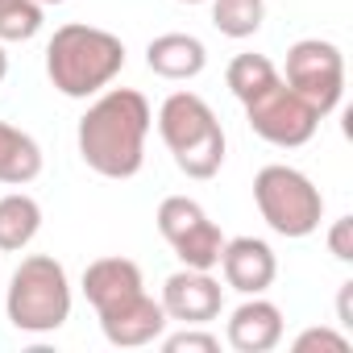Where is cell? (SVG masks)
I'll return each instance as SVG.
<instances>
[{
  "label": "cell",
  "instance_id": "9",
  "mask_svg": "<svg viewBox=\"0 0 353 353\" xmlns=\"http://www.w3.org/2000/svg\"><path fill=\"white\" fill-rule=\"evenodd\" d=\"M158 303H162L166 320H179V324L200 328V324H212V320L221 316L225 291H221V283H216L208 270L183 266V270H174V274L162 283V299H158Z\"/></svg>",
  "mask_w": 353,
  "mask_h": 353
},
{
  "label": "cell",
  "instance_id": "22",
  "mask_svg": "<svg viewBox=\"0 0 353 353\" xmlns=\"http://www.w3.org/2000/svg\"><path fill=\"white\" fill-rule=\"evenodd\" d=\"M328 250H332V258L353 262V216H341V221L328 229Z\"/></svg>",
  "mask_w": 353,
  "mask_h": 353
},
{
  "label": "cell",
  "instance_id": "17",
  "mask_svg": "<svg viewBox=\"0 0 353 353\" xmlns=\"http://www.w3.org/2000/svg\"><path fill=\"white\" fill-rule=\"evenodd\" d=\"M266 21V0H212V26L225 38H254Z\"/></svg>",
  "mask_w": 353,
  "mask_h": 353
},
{
  "label": "cell",
  "instance_id": "2",
  "mask_svg": "<svg viewBox=\"0 0 353 353\" xmlns=\"http://www.w3.org/2000/svg\"><path fill=\"white\" fill-rule=\"evenodd\" d=\"M125 71V42L96 26H59L46 46V75L54 92L71 100L100 96L117 75Z\"/></svg>",
  "mask_w": 353,
  "mask_h": 353
},
{
  "label": "cell",
  "instance_id": "13",
  "mask_svg": "<svg viewBox=\"0 0 353 353\" xmlns=\"http://www.w3.org/2000/svg\"><path fill=\"white\" fill-rule=\"evenodd\" d=\"M229 345L237 353H266L283 341V312L270 303V299H258L250 295L233 316H229V328H225Z\"/></svg>",
  "mask_w": 353,
  "mask_h": 353
},
{
  "label": "cell",
  "instance_id": "10",
  "mask_svg": "<svg viewBox=\"0 0 353 353\" xmlns=\"http://www.w3.org/2000/svg\"><path fill=\"white\" fill-rule=\"evenodd\" d=\"M96 316H100L104 341L117 345V349L150 345V341H158L162 328H166L162 303H158L154 295H145V291H137L133 299H125V303H117V307H108V312H96Z\"/></svg>",
  "mask_w": 353,
  "mask_h": 353
},
{
  "label": "cell",
  "instance_id": "20",
  "mask_svg": "<svg viewBox=\"0 0 353 353\" xmlns=\"http://www.w3.org/2000/svg\"><path fill=\"white\" fill-rule=\"evenodd\" d=\"M162 345H166V353H183V349H188V353H216V349H221V341H216L212 332H196L192 324H188V332H174V336H166Z\"/></svg>",
  "mask_w": 353,
  "mask_h": 353
},
{
  "label": "cell",
  "instance_id": "19",
  "mask_svg": "<svg viewBox=\"0 0 353 353\" xmlns=\"http://www.w3.org/2000/svg\"><path fill=\"white\" fill-rule=\"evenodd\" d=\"M42 30L38 0H0V42H30Z\"/></svg>",
  "mask_w": 353,
  "mask_h": 353
},
{
  "label": "cell",
  "instance_id": "6",
  "mask_svg": "<svg viewBox=\"0 0 353 353\" xmlns=\"http://www.w3.org/2000/svg\"><path fill=\"white\" fill-rule=\"evenodd\" d=\"M283 83L303 96L320 117H328L345 96V54L324 38H303L287 50Z\"/></svg>",
  "mask_w": 353,
  "mask_h": 353
},
{
  "label": "cell",
  "instance_id": "11",
  "mask_svg": "<svg viewBox=\"0 0 353 353\" xmlns=\"http://www.w3.org/2000/svg\"><path fill=\"white\" fill-rule=\"evenodd\" d=\"M216 266L225 270V283L233 291H241V295H262L274 283V274H279L274 250L262 237H233V241H225Z\"/></svg>",
  "mask_w": 353,
  "mask_h": 353
},
{
  "label": "cell",
  "instance_id": "1",
  "mask_svg": "<svg viewBox=\"0 0 353 353\" xmlns=\"http://www.w3.org/2000/svg\"><path fill=\"white\" fill-rule=\"evenodd\" d=\"M150 125H154V112L141 92L108 88L79 117V129H75L79 158L104 179H133L145 162Z\"/></svg>",
  "mask_w": 353,
  "mask_h": 353
},
{
  "label": "cell",
  "instance_id": "15",
  "mask_svg": "<svg viewBox=\"0 0 353 353\" xmlns=\"http://www.w3.org/2000/svg\"><path fill=\"white\" fill-rule=\"evenodd\" d=\"M38 174H42V145L26 129L0 121V183L26 188Z\"/></svg>",
  "mask_w": 353,
  "mask_h": 353
},
{
  "label": "cell",
  "instance_id": "4",
  "mask_svg": "<svg viewBox=\"0 0 353 353\" xmlns=\"http://www.w3.org/2000/svg\"><path fill=\"white\" fill-rule=\"evenodd\" d=\"M5 316L17 332H59L71 316V279L63 262L50 254L21 258L5 291Z\"/></svg>",
  "mask_w": 353,
  "mask_h": 353
},
{
  "label": "cell",
  "instance_id": "25",
  "mask_svg": "<svg viewBox=\"0 0 353 353\" xmlns=\"http://www.w3.org/2000/svg\"><path fill=\"white\" fill-rule=\"evenodd\" d=\"M38 5H63V0H38Z\"/></svg>",
  "mask_w": 353,
  "mask_h": 353
},
{
  "label": "cell",
  "instance_id": "24",
  "mask_svg": "<svg viewBox=\"0 0 353 353\" xmlns=\"http://www.w3.org/2000/svg\"><path fill=\"white\" fill-rule=\"evenodd\" d=\"M179 5H204V0H179Z\"/></svg>",
  "mask_w": 353,
  "mask_h": 353
},
{
  "label": "cell",
  "instance_id": "18",
  "mask_svg": "<svg viewBox=\"0 0 353 353\" xmlns=\"http://www.w3.org/2000/svg\"><path fill=\"white\" fill-rule=\"evenodd\" d=\"M279 79V67L266 59V54H237L233 63H229V71H225V83H229V92L245 104V100H254L262 88H270Z\"/></svg>",
  "mask_w": 353,
  "mask_h": 353
},
{
  "label": "cell",
  "instance_id": "12",
  "mask_svg": "<svg viewBox=\"0 0 353 353\" xmlns=\"http://www.w3.org/2000/svg\"><path fill=\"white\" fill-rule=\"evenodd\" d=\"M137 291H145V283H141V266L133 258H96L83 270V295L96 312H108V307L133 299Z\"/></svg>",
  "mask_w": 353,
  "mask_h": 353
},
{
  "label": "cell",
  "instance_id": "8",
  "mask_svg": "<svg viewBox=\"0 0 353 353\" xmlns=\"http://www.w3.org/2000/svg\"><path fill=\"white\" fill-rule=\"evenodd\" d=\"M158 233L174 250V258H179L183 266H192V270H212L221 262L225 233L188 196H166L158 204Z\"/></svg>",
  "mask_w": 353,
  "mask_h": 353
},
{
  "label": "cell",
  "instance_id": "5",
  "mask_svg": "<svg viewBox=\"0 0 353 353\" xmlns=\"http://www.w3.org/2000/svg\"><path fill=\"white\" fill-rule=\"evenodd\" d=\"M254 204L279 237H312L324 221V196L303 170L270 162L254 174Z\"/></svg>",
  "mask_w": 353,
  "mask_h": 353
},
{
  "label": "cell",
  "instance_id": "21",
  "mask_svg": "<svg viewBox=\"0 0 353 353\" xmlns=\"http://www.w3.org/2000/svg\"><path fill=\"white\" fill-rule=\"evenodd\" d=\"M307 349H332V353H345L349 341H345L341 332H332V328H307V332H299L295 353H307Z\"/></svg>",
  "mask_w": 353,
  "mask_h": 353
},
{
  "label": "cell",
  "instance_id": "16",
  "mask_svg": "<svg viewBox=\"0 0 353 353\" xmlns=\"http://www.w3.org/2000/svg\"><path fill=\"white\" fill-rule=\"evenodd\" d=\"M38 229H42V208H38L34 196L13 192V196L0 200V250L5 254L26 250L38 237Z\"/></svg>",
  "mask_w": 353,
  "mask_h": 353
},
{
  "label": "cell",
  "instance_id": "3",
  "mask_svg": "<svg viewBox=\"0 0 353 353\" xmlns=\"http://www.w3.org/2000/svg\"><path fill=\"white\" fill-rule=\"evenodd\" d=\"M158 133L188 179H212L225 166V129L204 96L170 92L158 108Z\"/></svg>",
  "mask_w": 353,
  "mask_h": 353
},
{
  "label": "cell",
  "instance_id": "23",
  "mask_svg": "<svg viewBox=\"0 0 353 353\" xmlns=\"http://www.w3.org/2000/svg\"><path fill=\"white\" fill-rule=\"evenodd\" d=\"M5 75H9V54H5V46H0V83H5Z\"/></svg>",
  "mask_w": 353,
  "mask_h": 353
},
{
  "label": "cell",
  "instance_id": "14",
  "mask_svg": "<svg viewBox=\"0 0 353 353\" xmlns=\"http://www.w3.org/2000/svg\"><path fill=\"white\" fill-rule=\"evenodd\" d=\"M145 67L162 79H196L208 67V50L196 34H158L145 46Z\"/></svg>",
  "mask_w": 353,
  "mask_h": 353
},
{
  "label": "cell",
  "instance_id": "7",
  "mask_svg": "<svg viewBox=\"0 0 353 353\" xmlns=\"http://www.w3.org/2000/svg\"><path fill=\"white\" fill-rule=\"evenodd\" d=\"M245 121H250V129H254L262 141H270V145H279V150L307 145V141L316 137V129H320V112H316L303 96H295V92L283 83V75H279L270 88H262L254 100H245Z\"/></svg>",
  "mask_w": 353,
  "mask_h": 353
}]
</instances>
